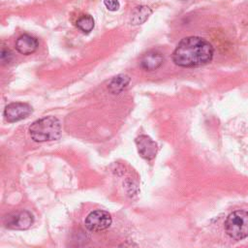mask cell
Instances as JSON below:
<instances>
[{"label":"cell","instance_id":"6da1fadb","mask_svg":"<svg viewBox=\"0 0 248 248\" xmlns=\"http://www.w3.org/2000/svg\"><path fill=\"white\" fill-rule=\"evenodd\" d=\"M213 47L203 38L191 36L182 39L172 52L174 64L180 67H198L212 60Z\"/></svg>","mask_w":248,"mask_h":248},{"label":"cell","instance_id":"7a4b0ae2","mask_svg":"<svg viewBox=\"0 0 248 248\" xmlns=\"http://www.w3.org/2000/svg\"><path fill=\"white\" fill-rule=\"evenodd\" d=\"M29 133L34 141H50L61 137L62 128L56 117L46 116L34 121L29 127Z\"/></svg>","mask_w":248,"mask_h":248},{"label":"cell","instance_id":"3957f363","mask_svg":"<svg viewBox=\"0 0 248 248\" xmlns=\"http://www.w3.org/2000/svg\"><path fill=\"white\" fill-rule=\"evenodd\" d=\"M226 233L234 240H240L248 236V212L235 210L231 213L225 222Z\"/></svg>","mask_w":248,"mask_h":248},{"label":"cell","instance_id":"277c9868","mask_svg":"<svg viewBox=\"0 0 248 248\" xmlns=\"http://www.w3.org/2000/svg\"><path fill=\"white\" fill-rule=\"evenodd\" d=\"M112 219L108 212L105 210H94L85 218L84 225L90 232H102L111 225Z\"/></svg>","mask_w":248,"mask_h":248},{"label":"cell","instance_id":"5b68a950","mask_svg":"<svg viewBox=\"0 0 248 248\" xmlns=\"http://www.w3.org/2000/svg\"><path fill=\"white\" fill-rule=\"evenodd\" d=\"M33 215L26 210L10 213L4 217V225L11 230H26L33 224Z\"/></svg>","mask_w":248,"mask_h":248},{"label":"cell","instance_id":"8992f818","mask_svg":"<svg viewBox=\"0 0 248 248\" xmlns=\"http://www.w3.org/2000/svg\"><path fill=\"white\" fill-rule=\"evenodd\" d=\"M32 107L26 103L15 102L9 104L4 109V117L8 122H16L26 118L32 113Z\"/></svg>","mask_w":248,"mask_h":248},{"label":"cell","instance_id":"52a82bcc","mask_svg":"<svg viewBox=\"0 0 248 248\" xmlns=\"http://www.w3.org/2000/svg\"><path fill=\"white\" fill-rule=\"evenodd\" d=\"M140 155L146 159L152 160L157 153V143L148 136L140 135L135 140Z\"/></svg>","mask_w":248,"mask_h":248},{"label":"cell","instance_id":"ba28073f","mask_svg":"<svg viewBox=\"0 0 248 248\" xmlns=\"http://www.w3.org/2000/svg\"><path fill=\"white\" fill-rule=\"evenodd\" d=\"M38 40L28 34H23L19 36L16 41V49L24 55H29L36 51L38 47Z\"/></svg>","mask_w":248,"mask_h":248},{"label":"cell","instance_id":"9c48e42d","mask_svg":"<svg viewBox=\"0 0 248 248\" xmlns=\"http://www.w3.org/2000/svg\"><path fill=\"white\" fill-rule=\"evenodd\" d=\"M164 62V57L161 52L150 50L144 53L140 58V67L146 71H154L158 69Z\"/></svg>","mask_w":248,"mask_h":248},{"label":"cell","instance_id":"30bf717a","mask_svg":"<svg viewBox=\"0 0 248 248\" xmlns=\"http://www.w3.org/2000/svg\"><path fill=\"white\" fill-rule=\"evenodd\" d=\"M129 82H130L129 76L124 74L117 75L108 83V90L112 94H118L122 90H124V88L127 87Z\"/></svg>","mask_w":248,"mask_h":248},{"label":"cell","instance_id":"8fae6325","mask_svg":"<svg viewBox=\"0 0 248 248\" xmlns=\"http://www.w3.org/2000/svg\"><path fill=\"white\" fill-rule=\"evenodd\" d=\"M151 13H152L151 9L149 7H147V6L136 7V9L132 13L131 21L135 25L141 24V23L145 22L148 19V17L150 16Z\"/></svg>","mask_w":248,"mask_h":248},{"label":"cell","instance_id":"7c38bea8","mask_svg":"<svg viewBox=\"0 0 248 248\" xmlns=\"http://www.w3.org/2000/svg\"><path fill=\"white\" fill-rule=\"evenodd\" d=\"M76 25L83 33H89L94 28L95 21L90 15H82L78 18Z\"/></svg>","mask_w":248,"mask_h":248},{"label":"cell","instance_id":"4fadbf2b","mask_svg":"<svg viewBox=\"0 0 248 248\" xmlns=\"http://www.w3.org/2000/svg\"><path fill=\"white\" fill-rule=\"evenodd\" d=\"M104 4L108 11H117L120 6L118 0H104Z\"/></svg>","mask_w":248,"mask_h":248},{"label":"cell","instance_id":"5bb4252c","mask_svg":"<svg viewBox=\"0 0 248 248\" xmlns=\"http://www.w3.org/2000/svg\"><path fill=\"white\" fill-rule=\"evenodd\" d=\"M13 57L12 52L8 48H2L1 50V61L3 63H9Z\"/></svg>","mask_w":248,"mask_h":248}]
</instances>
